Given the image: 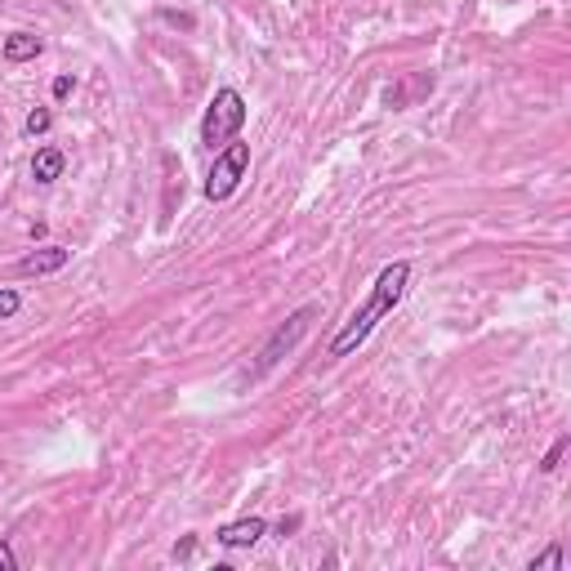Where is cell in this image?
<instances>
[{"label":"cell","instance_id":"1","mask_svg":"<svg viewBox=\"0 0 571 571\" xmlns=\"http://www.w3.org/2000/svg\"><path fill=\"white\" fill-rule=\"evenodd\" d=\"M411 273H415L411 259L385 263V269H379V277H375V286H371V295L362 299V309H353L349 322L335 330L326 358H349V353H358L366 339L375 335V326L385 322V317H393V309L402 303V295H406V286H411Z\"/></svg>","mask_w":571,"mask_h":571},{"label":"cell","instance_id":"2","mask_svg":"<svg viewBox=\"0 0 571 571\" xmlns=\"http://www.w3.org/2000/svg\"><path fill=\"white\" fill-rule=\"evenodd\" d=\"M322 317V299H309V303H303V309H295L269 339H263V349L255 353V362L242 371V385H255V379H263V375H269L286 353H295V345H299V339L303 335H309V326Z\"/></svg>","mask_w":571,"mask_h":571},{"label":"cell","instance_id":"3","mask_svg":"<svg viewBox=\"0 0 571 571\" xmlns=\"http://www.w3.org/2000/svg\"><path fill=\"white\" fill-rule=\"evenodd\" d=\"M242 126H246V99H242V90L223 86V90H215V99H210L206 112H202L197 139H202V147L219 152L223 143H233V139L242 134Z\"/></svg>","mask_w":571,"mask_h":571},{"label":"cell","instance_id":"4","mask_svg":"<svg viewBox=\"0 0 571 571\" xmlns=\"http://www.w3.org/2000/svg\"><path fill=\"white\" fill-rule=\"evenodd\" d=\"M246 170H250V143H223L219 152H215V166H210V174H206V202H228L242 187V179H246Z\"/></svg>","mask_w":571,"mask_h":571},{"label":"cell","instance_id":"5","mask_svg":"<svg viewBox=\"0 0 571 571\" xmlns=\"http://www.w3.org/2000/svg\"><path fill=\"white\" fill-rule=\"evenodd\" d=\"M263 536H269V522L263 518H237V522H223L219 531H215V541L223 545V549H255Z\"/></svg>","mask_w":571,"mask_h":571},{"label":"cell","instance_id":"6","mask_svg":"<svg viewBox=\"0 0 571 571\" xmlns=\"http://www.w3.org/2000/svg\"><path fill=\"white\" fill-rule=\"evenodd\" d=\"M67 259H72V250H63V246H41V250H31V255L18 259V277H50V273H63Z\"/></svg>","mask_w":571,"mask_h":571},{"label":"cell","instance_id":"7","mask_svg":"<svg viewBox=\"0 0 571 571\" xmlns=\"http://www.w3.org/2000/svg\"><path fill=\"white\" fill-rule=\"evenodd\" d=\"M67 170V152L63 147H36V157H31V179L36 183H59Z\"/></svg>","mask_w":571,"mask_h":571},{"label":"cell","instance_id":"8","mask_svg":"<svg viewBox=\"0 0 571 571\" xmlns=\"http://www.w3.org/2000/svg\"><path fill=\"white\" fill-rule=\"evenodd\" d=\"M41 50H46V41H41V36H31V31L5 36V63H27V59H36Z\"/></svg>","mask_w":571,"mask_h":571},{"label":"cell","instance_id":"9","mask_svg":"<svg viewBox=\"0 0 571 571\" xmlns=\"http://www.w3.org/2000/svg\"><path fill=\"white\" fill-rule=\"evenodd\" d=\"M50 126H54V112L50 107H31L27 112V121H23V130L36 139V134H50Z\"/></svg>","mask_w":571,"mask_h":571},{"label":"cell","instance_id":"10","mask_svg":"<svg viewBox=\"0 0 571 571\" xmlns=\"http://www.w3.org/2000/svg\"><path fill=\"white\" fill-rule=\"evenodd\" d=\"M562 562H567V554H562V545H558V541H554V545H549V549H545V554H536V558H531V562H527V567H531V571H558V567H562Z\"/></svg>","mask_w":571,"mask_h":571},{"label":"cell","instance_id":"11","mask_svg":"<svg viewBox=\"0 0 571 571\" xmlns=\"http://www.w3.org/2000/svg\"><path fill=\"white\" fill-rule=\"evenodd\" d=\"M18 309H23V295H18V290H10V286H0V322L18 317Z\"/></svg>","mask_w":571,"mask_h":571},{"label":"cell","instance_id":"12","mask_svg":"<svg viewBox=\"0 0 571 571\" xmlns=\"http://www.w3.org/2000/svg\"><path fill=\"white\" fill-rule=\"evenodd\" d=\"M567 446H571V438L562 433V438H558V442H554V446L545 451V460H541V473H554V469L562 465V455H567Z\"/></svg>","mask_w":571,"mask_h":571},{"label":"cell","instance_id":"13","mask_svg":"<svg viewBox=\"0 0 571 571\" xmlns=\"http://www.w3.org/2000/svg\"><path fill=\"white\" fill-rule=\"evenodd\" d=\"M0 571H18V554L10 541H0Z\"/></svg>","mask_w":571,"mask_h":571},{"label":"cell","instance_id":"14","mask_svg":"<svg viewBox=\"0 0 571 571\" xmlns=\"http://www.w3.org/2000/svg\"><path fill=\"white\" fill-rule=\"evenodd\" d=\"M76 90V76L72 72H63V76H54V99H67Z\"/></svg>","mask_w":571,"mask_h":571}]
</instances>
